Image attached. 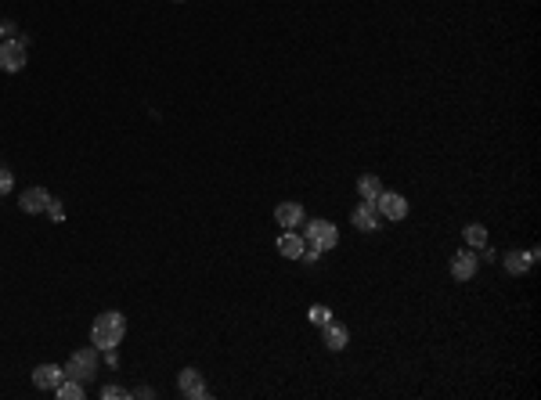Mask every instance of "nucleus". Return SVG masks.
<instances>
[{"mask_svg":"<svg viewBox=\"0 0 541 400\" xmlns=\"http://www.w3.org/2000/svg\"><path fill=\"white\" fill-rule=\"evenodd\" d=\"M123 335H127V317H123L120 310H105V314H98V317H94L90 342L98 347V354H101V350H112V347H120V342H123Z\"/></svg>","mask_w":541,"mask_h":400,"instance_id":"nucleus-1","label":"nucleus"},{"mask_svg":"<svg viewBox=\"0 0 541 400\" xmlns=\"http://www.w3.org/2000/svg\"><path fill=\"white\" fill-rule=\"evenodd\" d=\"M303 246L307 249H317V253H329L340 246V231L332 220H307L303 227Z\"/></svg>","mask_w":541,"mask_h":400,"instance_id":"nucleus-2","label":"nucleus"},{"mask_svg":"<svg viewBox=\"0 0 541 400\" xmlns=\"http://www.w3.org/2000/svg\"><path fill=\"white\" fill-rule=\"evenodd\" d=\"M26 62H29V40L26 36L0 40V73H22Z\"/></svg>","mask_w":541,"mask_h":400,"instance_id":"nucleus-3","label":"nucleus"},{"mask_svg":"<svg viewBox=\"0 0 541 400\" xmlns=\"http://www.w3.org/2000/svg\"><path fill=\"white\" fill-rule=\"evenodd\" d=\"M94 372H98V347H94V342H90V347L73 350V357L65 361V375L76 379V382H90Z\"/></svg>","mask_w":541,"mask_h":400,"instance_id":"nucleus-4","label":"nucleus"},{"mask_svg":"<svg viewBox=\"0 0 541 400\" xmlns=\"http://www.w3.org/2000/svg\"><path fill=\"white\" fill-rule=\"evenodd\" d=\"M177 386H181V393H184L188 400H206V396H209L206 379H202V372H199V368H181Z\"/></svg>","mask_w":541,"mask_h":400,"instance_id":"nucleus-5","label":"nucleus"},{"mask_svg":"<svg viewBox=\"0 0 541 400\" xmlns=\"http://www.w3.org/2000/svg\"><path fill=\"white\" fill-rule=\"evenodd\" d=\"M350 220H354L357 231H379V227H383V213H379L375 202H361V206L354 209Z\"/></svg>","mask_w":541,"mask_h":400,"instance_id":"nucleus-6","label":"nucleus"},{"mask_svg":"<svg viewBox=\"0 0 541 400\" xmlns=\"http://www.w3.org/2000/svg\"><path fill=\"white\" fill-rule=\"evenodd\" d=\"M375 206H379V213H383V220H404L408 216V202L397 191H383L375 199Z\"/></svg>","mask_w":541,"mask_h":400,"instance_id":"nucleus-7","label":"nucleus"},{"mask_svg":"<svg viewBox=\"0 0 541 400\" xmlns=\"http://www.w3.org/2000/svg\"><path fill=\"white\" fill-rule=\"evenodd\" d=\"M476 267H480V260H476V253H469V249H458V253L451 256V278H455V281H469V278L476 274Z\"/></svg>","mask_w":541,"mask_h":400,"instance_id":"nucleus-8","label":"nucleus"},{"mask_svg":"<svg viewBox=\"0 0 541 400\" xmlns=\"http://www.w3.org/2000/svg\"><path fill=\"white\" fill-rule=\"evenodd\" d=\"M275 220L282 231H293V227L303 223V202H278L275 206Z\"/></svg>","mask_w":541,"mask_h":400,"instance_id":"nucleus-9","label":"nucleus"},{"mask_svg":"<svg viewBox=\"0 0 541 400\" xmlns=\"http://www.w3.org/2000/svg\"><path fill=\"white\" fill-rule=\"evenodd\" d=\"M65 379V368H58V364H36L33 368V386L36 389H54Z\"/></svg>","mask_w":541,"mask_h":400,"instance_id":"nucleus-10","label":"nucleus"},{"mask_svg":"<svg viewBox=\"0 0 541 400\" xmlns=\"http://www.w3.org/2000/svg\"><path fill=\"white\" fill-rule=\"evenodd\" d=\"M47 202H51V191H47V188H29V191H22L19 209L33 216V213H43V209H47Z\"/></svg>","mask_w":541,"mask_h":400,"instance_id":"nucleus-11","label":"nucleus"},{"mask_svg":"<svg viewBox=\"0 0 541 400\" xmlns=\"http://www.w3.org/2000/svg\"><path fill=\"white\" fill-rule=\"evenodd\" d=\"M357 195H361V202H375L379 195H383V181H379V174H361L357 177Z\"/></svg>","mask_w":541,"mask_h":400,"instance_id":"nucleus-12","label":"nucleus"},{"mask_svg":"<svg viewBox=\"0 0 541 400\" xmlns=\"http://www.w3.org/2000/svg\"><path fill=\"white\" fill-rule=\"evenodd\" d=\"M303 235H296V231H285L282 238H278V253L285 256V260H300L303 256Z\"/></svg>","mask_w":541,"mask_h":400,"instance_id":"nucleus-13","label":"nucleus"},{"mask_svg":"<svg viewBox=\"0 0 541 400\" xmlns=\"http://www.w3.org/2000/svg\"><path fill=\"white\" fill-rule=\"evenodd\" d=\"M54 396H58V400H83L87 396V382H76V379H62L58 386H54Z\"/></svg>","mask_w":541,"mask_h":400,"instance_id":"nucleus-14","label":"nucleus"},{"mask_svg":"<svg viewBox=\"0 0 541 400\" xmlns=\"http://www.w3.org/2000/svg\"><path fill=\"white\" fill-rule=\"evenodd\" d=\"M321 328H325V347H329V350H343L347 342H350V332H347L343 325H336V321L321 325Z\"/></svg>","mask_w":541,"mask_h":400,"instance_id":"nucleus-15","label":"nucleus"},{"mask_svg":"<svg viewBox=\"0 0 541 400\" xmlns=\"http://www.w3.org/2000/svg\"><path fill=\"white\" fill-rule=\"evenodd\" d=\"M505 270H509V274H527V270H530L527 253H509V256H505Z\"/></svg>","mask_w":541,"mask_h":400,"instance_id":"nucleus-16","label":"nucleus"},{"mask_svg":"<svg viewBox=\"0 0 541 400\" xmlns=\"http://www.w3.org/2000/svg\"><path fill=\"white\" fill-rule=\"evenodd\" d=\"M466 242H469L473 249L487 246V227H483V223H469V227H466Z\"/></svg>","mask_w":541,"mask_h":400,"instance_id":"nucleus-17","label":"nucleus"},{"mask_svg":"<svg viewBox=\"0 0 541 400\" xmlns=\"http://www.w3.org/2000/svg\"><path fill=\"white\" fill-rule=\"evenodd\" d=\"M307 321H310V325H329V321H332V310L325 307V303H314V307L307 310Z\"/></svg>","mask_w":541,"mask_h":400,"instance_id":"nucleus-18","label":"nucleus"},{"mask_svg":"<svg viewBox=\"0 0 541 400\" xmlns=\"http://www.w3.org/2000/svg\"><path fill=\"white\" fill-rule=\"evenodd\" d=\"M11 188H15V174H11V169H4V166H0V199H4Z\"/></svg>","mask_w":541,"mask_h":400,"instance_id":"nucleus-19","label":"nucleus"},{"mask_svg":"<svg viewBox=\"0 0 541 400\" xmlns=\"http://www.w3.org/2000/svg\"><path fill=\"white\" fill-rule=\"evenodd\" d=\"M43 213H47V216H51V220H54V223H58V220H65V206H62V202H58V199H51V202H47V209H43Z\"/></svg>","mask_w":541,"mask_h":400,"instance_id":"nucleus-20","label":"nucleus"},{"mask_svg":"<svg viewBox=\"0 0 541 400\" xmlns=\"http://www.w3.org/2000/svg\"><path fill=\"white\" fill-rule=\"evenodd\" d=\"M101 396H105V400H127V396H130V389H120V386H105V389H101Z\"/></svg>","mask_w":541,"mask_h":400,"instance_id":"nucleus-21","label":"nucleus"},{"mask_svg":"<svg viewBox=\"0 0 541 400\" xmlns=\"http://www.w3.org/2000/svg\"><path fill=\"white\" fill-rule=\"evenodd\" d=\"M101 357H105L108 368H120V350H116V347H112V350H101Z\"/></svg>","mask_w":541,"mask_h":400,"instance_id":"nucleus-22","label":"nucleus"},{"mask_svg":"<svg viewBox=\"0 0 541 400\" xmlns=\"http://www.w3.org/2000/svg\"><path fill=\"white\" fill-rule=\"evenodd\" d=\"M130 396H137V400H152V396H155V389H152V386H137V389H130Z\"/></svg>","mask_w":541,"mask_h":400,"instance_id":"nucleus-23","label":"nucleus"},{"mask_svg":"<svg viewBox=\"0 0 541 400\" xmlns=\"http://www.w3.org/2000/svg\"><path fill=\"white\" fill-rule=\"evenodd\" d=\"M11 33H15V26H11V22H0V40H8Z\"/></svg>","mask_w":541,"mask_h":400,"instance_id":"nucleus-24","label":"nucleus"},{"mask_svg":"<svg viewBox=\"0 0 541 400\" xmlns=\"http://www.w3.org/2000/svg\"><path fill=\"white\" fill-rule=\"evenodd\" d=\"M177 4H181V0H177Z\"/></svg>","mask_w":541,"mask_h":400,"instance_id":"nucleus-25","label":"nucleus"}]
</instances>
